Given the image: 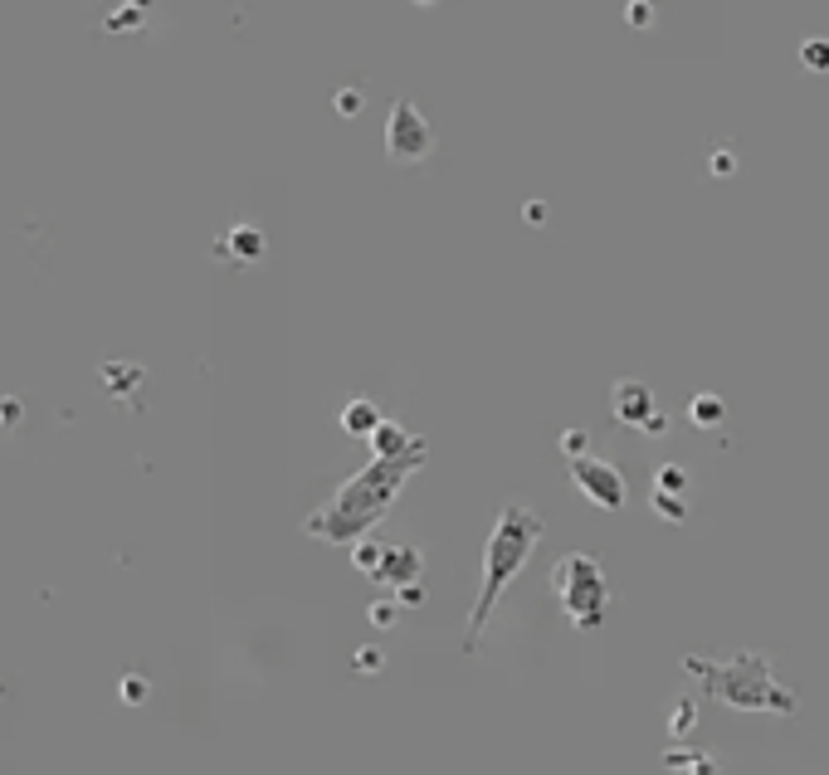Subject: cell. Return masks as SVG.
Masks as SVG:
<instances>
[{"label": "cell", "instance_id": "cell-5", "mask_svg": "<svg viewBox=\"0 0 829 775\" xmlns=\"http://www.w3.org/2000/svg\"><path fill=\"white\" fill-rule=\"evenodd\" d=\"M429 152H435V132H429V122L419 118L415 103H395L391 122H386V156L401 162V166H415V162H425Z\"/></svg>", "mask_w": 829, "mask_h": 775}, {"label": "cell", "instance_id": "cell-19", "mask_svg": "<svg viewBox=\"0 0 829 775\" xmlns=\"http://www.w3.org/2000/svg\"><path fill=\"white\" fill-rule=\"evenodd\" d=\"M692 727V703H678V722H674V731H688Z\"/></svg>", "mask_w": 829, "mask_h": 775}, {"label": "cell", "instance_id": "cell-15", "mask_svg": "<svg viewBox=\"0 0 829 775\" xmlns=\"http://www.w3.org/2000/svg\"><path fill=\"white\" fill-rule=\"evenodd\" d=\"M659 488H664V493L674 488L678 493V488H684V468H659Z\"/></svg>", "mask_w": 829, "mask_h": 775}, {"label": "cell", "instance_id": "cell-18", "mask_svg": "<svg viewBox=\"0 0 829 775\" xmlns=\"http://www.w3.org/2000/svg\"><path fill=\"white\" fill-rule=\"evenodd\" d=\"M128 25H138V15H132V10H118V15L108 20V29H128Z\"/></svg>", "mask_w": 829, "mask_h": 775}, {"label": "cell", "instance_id": "cell-20", "mask_svg": "<svg viewBox=\"0 0 829 775\" xmlns=\"http://www.w3.org/2000/svg\"><path fill=\"white\" fill-rule=\"evenodd\" d=\"M356 664H362V668H366V673H371V668H376V664H381V654H376V648H362V654H356Z\"/></svg>", "mask_w": 829, "mask_h": 775}, {"label": "cell", "instance_id": "cell-17", "mask_svg": "<svg viewBox=\"0 0 829 775\" xmlns=\"http://www.w3.org/2000/svg\"><path fill=\"white\" fill-rule=\"evenodd\" d=\"M122 698H128V703H142V698H146V683H142V678H128V683H122Z\"/></svg>", "mask_w": 829, "mask_h": 775}, {"label": "cell", "instance_id": "cell-3", "mask_svg": "<svg viewBox=\"0 0 829 775\" xmlns=\"http://www.w3.org/2000/svg\"><path fill=\"white\" fill-rule=\"evenodd\" d=\"M684 668L708 688V698H718V703L737 712H795V693L775 683L771 664L761 654H737L727 664H712V658L702 664V658L688 654Z\"/></svg>", "mask_w": 829, "mask_h": 775}, {"label": "cell", "instance_id": "cell-2", "mask_svg": "<svg viewBox=\"0 0 829 775\" xmlns=\"http://www.w3.org/2000/svg\"><path fill=\"white\" fill-rule=\"evenodd\" d=\"M537 541H542V522L532 517L522 502H508V508L498 512V527H493L488 551H484V585H478V605H474V615H469L464 654H474L478 648V639H484L493 610H498V600H502V591H508L512 575L528 565Z\"/></svg>", "mask_w": 829, "mask_h": 775}, {"label": "cell", "instance_id": "cell-13", "mask_svg": "<svg viewBox=\"0 0 829 775\" xmlns=\"http://www.w3.org/2000/svg\"><path fill=\"white\" fill-rule=\"evenodd\" d=\"M805 64L815 73H829V39H810V45H805Z\"/></svg>", "mask_w": 829, "mask_h": 775}, {"label": "cell", "instance_id": "cell-14", "mask_svg": "<svg viewBox=\"0 0 829 775\" xmlns=\"http://www.w3.org/2000/svg\"><path fill=\"white\" fill-rule=\"evenodd\" d=\"M664 766L688 771V775H718V766H712V761H692V756H664Z\"/></svg>", "mask_w": 829, "mask_h": 775}, {"label": "cell", "instance_id": "cell-21", "mask_svg": "<svg viewBox=\"0 0 829 775\" xmlns=\"http://www.w3.org/2000/svg\"><path fill=\"white\" fill-rule=\"evenodd\" d=\"M132 5H146V0H132Z\"/></svg>", "mask_w": 829, "mask_h": 775}, {"label": "cell", "instance_id": "cell-9", "mask_svg": "<svg viewBox=\"0 0 829 775\" xmlns=\"http://www.w3.org/2000/svg\"><path fill=\"white\" fill-rule=\"evenodd\" d=\"M342 429H346V434H366V439H371L376 429H381V420H376V410H371V401H352V405H346Z\"/></svg>", "mask_w": 829, "mask_h": 775}, {"label": "cell", "instance_id": "cell-12", "mask_svg": "<svg viewBox=\"0 0 829 775\" xmlns=\"http://www.w3.org/2000/svg\"><path fill=\"white\" fill-rule=\"evenodd\" d=\"M229 245H235V254L259 259V249H264V235H259V229H235V235H229Z\"/></svg>", "mask_w": 829, "mask_h": 775}, {"label": "cell", "instance_id": "cell-6", "mask_svg": "<svg viewBox=\"0 0 829 775\" xmlns=\"http://www.w3.org/2000/svg\"><path fill=\"white\" fill-rule=\"evenodd\" d=\"M571 478H576V488H581L585 498L595 502V508H625V474L611 464V458H571Z\"/></svg>", "mask_w": 829, "mask_h": 775}, {"label": "cell", "instance_id": "cell-4", "mask_svg": "<svg viewBox=\"0 0 829 775\" xmlns=\"http://www.w3.org/2000/svg\"><path fill=\"white\" fill-rule=\"evenodd\" d=\"M552 591L561 615L576 624V630H601L605 610H611V585H605V571L595 557L585 551H571V557L556 561L552 571Z\"/></svg>", "mask_w": 829, "mask_h": 775}, {"label": "cell", "instance_id": "cell-10", "mask_svg": "<svg viewBox=\"0 0 829 775\" xmlns=\"http://www.w3.org/2000/svg\"><path fill=\"white\" fill-rule=\"evenodd\" d=\"M371 439H376V454H411V449H419V439H411L401 425H381Z\"/></svg>", "mask_w": 829, "mask_h": 775}, {"label": "cell", "instance_id": "cell-11", "mask_svg": "<svg viewBox=\"0 0 829 775\" xmlns=\"http://www.w3.org/2000/svg\"><path fill=\"white\" fill-rule=\"evenodd\" d=\"M381 557H386V547H371V541H356V551H352V561L362 565L371 581H376V571H381Z\"/></svg>", "mask_w": 829, "mask_h": 775}, {"label": "cell", "instance_id": "cell-22", "mask_svg": "<svg viewBox=\"0 0 829 775\" xmlns=\"http://www.w3.org/2000/svg\"><path fill=\"white\" fill-rule=\"evenodd\" d=\"M419 5H425V0H419Z\"/></svg>", "mask_w": 829, "mask_h": 775}, {"label": "cell", "instance_id": "cell-16", "mask_svg": "<svg viewBox=\"0 0 829 775\" xmlns=\"http://www.w3.org/2000/svg\"><path fill=\"white\" fill-rule=\"evenodd\" d=\"M718 401H698V405H692V420H698V425H708V420H718Z\"/></svg>", "mask_w": 829, "mask_h": 775}, {"label": "cell", "instance_id": "cell-7", "mask_svg": "<svg viewBox=\"0 0 829 775\" xmlns=\"http://www.w3.org/2000/svg\"><path fill=\"white\" fill-rule=\"evenodd\" d=\"M615 420H625V425H639V429H649V434H659V429H668L664 415L649 405V391L644 385H629L620 381L615 385Z\"/></svg>", "mask_w": 829, "mask_h": 775}, {"label": "cell", "instance_id": "cell-8", "mask_svg": "<svg viewBox=\"0 0 829 775\" xmlns=\"http://www.w3.org/2000/svg\"><path fill=\"white\" fill-rule=\"evenodd\" d=\"M376 581H381V585H395V591H411V585L419 581V551H415V547H386Z\"/></svg>", "mask_w": 829, "mask_h": 775}, {"label": "cell", "instance_id": "cell-1", "mask_svg": "<svg viewBox=\"0 0 829 775\" xmlns=\"http://www.w3.org/2000/svg\"><path fill=\"white\" fill-rule=\"evenodd\" d=\"M419 464H425V444L411 449V454H376L362 474L346 478L337 493H332L328 508L312 512L308 532L332 541V547H356V541L386 517V508L401 498L405 478H411Z\"/></svg>", "mask_w": 829, "mask_h": 775}]
</instances>
